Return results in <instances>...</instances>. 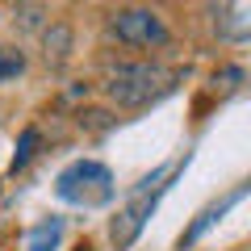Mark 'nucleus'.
I'll use <instances>...</instances> for the list:
<instances>
[{"mask_svg": "<svg viewBox=\"0 0 251 251\" xmlns=\"http://www.w3.org/2000/svg\"><path fill=\"white\" fill-rule=\"evenodd\" d=\"M176 84H180V72H172V67H159V63H122L109 75L105 92L122 109H143V105L163 100L168 92H176Z\"/></svg>", "mask_w": 251, "mask_h": 251, "instance_id": "1", "label": "nucleus"}, {"mask_svg": "<svg viewBox=\"0 0 251 251\" xmlns=\"http://www.w3.org/2000/svg\"><path fill=\"white\" fill-rule=\"evenodd\" d=\"M54 188H59L63 201L92 209V205H105L113 197V172L105 163H97V159H75L72 168L59 172V184Z\"/></svg>", "mask_w": 251, "mask_h": 251, "instance_id": "2", "label": "nucleus"}, {"mask_svg": "<svg viewBox=\"0 0 251 251\" xmlns=\"http://www.w3.org/2000/svg\"><path fill=\"white\" fill-rule=\"evenodd\" d=\"M172 168H159V172H151V176L143 180V184L134 188V197H130V205L122 209V214L113 218V226H109V234H113V243H117V251H126L130 243L138 239V230H143V222L151 218V209H155V201L163 197V188L168 184H159L163 176H168Z\"/></svg>", "mask_w": 251, "mask_h": 251, "instance_id": "3", "label": "nucleus"}, {"mask_svg": "<svg viewBox=\"0 0 251 251\" xmlns=\"http://www.w3.org/2000/svg\"><path fill=\"white\" fill-rule=\"evenodd\" d=\"M113 34L117 42L126 46H138V50H155V46H168V25H163V17L155 9H122L113 13Z\"/></svg>", "mask_w": 251, "mask_h": 251, "instance_id": "4", "label": "nucleus"}, {"mask_svg": "<svg viewBox=\"0 0 251 251\" xmlns=\"http://www.w3.org/2000/svg\"><path fill=\"white\" fill-rule=\"evenodd\" d=\"M218 29L230 42H247L251 38V0H226V13L218 17Z\"/></svg>", "mask_w": 251, "mask_h": 251, "instance_id": "5", "label": "nucleus"}, {"mask_svg": "<svg viewBox=\"0 0 251 251\" xmlns=\"http://www.w3.org/2000/svg\"><path fill=\"white\" fill-rule=\"evenodd\" d=\"M243 193H247V188H234L230 197H222V201H218V205H209V209H205V214H201V218H197V222L188 226V234H184V243H197V239H201V234H205V230H209V226H214V222H218V218H222V214H226V209H230V205H239V201H243Z\"/></svg>", "mask_w": 251, "mask_h": 251, "instance_id": "6", "label": "nucleus"}, {"mask_svg": "<svg viewBox=\"0 0 251 251\" xmlns=\"http://www.w3.org/2000/svg\"><path fill=\"white\" fill-rule=\"evenodd\" d=\"M42 46H46V63H50V67H63V63H67V50H72V29L50 25L42 34Z\"/></svg>", "mask_w": 251, "mask_h": 251, "instance_id": "7", "label": "nucleus"}, {"mask_svg": "<svg viewBox=\"0 0 251 251\" xmlns=\"http://www.w3.org/2000/svg\"><path fill=\"white\" fill-rule=\"evenodd\" d=\"M59 234H63V218H46V222L34 226V234H29V251H54L59 247Z\"/></svg>", "mask_w": 251, "mask_h": 251, "instance_id": "8", "label": "nucleus"}, {"mask_svg": "<svg viewBox=\"0 0 251 251\" xmlns=\"http://www.w3.org/2000/svg\"><path fill=\"white\" fill-rule=\"evenodd\" d=\"M38 143H42V134H38V126L21 130V143H17V151H13V172H25V168H29V159H34Z\"/></svg>", "mask_w": 251, "mask_h": 251, "instance_id": "9", "label": "nucleus"}, {"mask_svg": "<svg viewBox=\"0 0 251 251\" xmlns=\"http://www.w3.org/2000/svg\"><path fill=\"white\" fill-rule=\"evenodd\" d=\"M21 72H25V54L13 50V46H0V84H4V80H17Z\"/></svg>", "mask_w": 251, "mask_h": 251, "instance_id": "10", "label": "nucleus"}, {"mask_svg": "<svg viewBox=\"0 0 251 251\" xmlns=\"http://www.w3.org/2000/svg\"><path fill=\"white\" fill-rule=\"evenodd\" d=\"M243 80H247V75H243V67H226L222 75H214V88H222V92H234Z\"/></svg>", "mask_w": 251, "mask_h": 251, "instance_id": "11", "label": "nucleus"}]
</instances>
